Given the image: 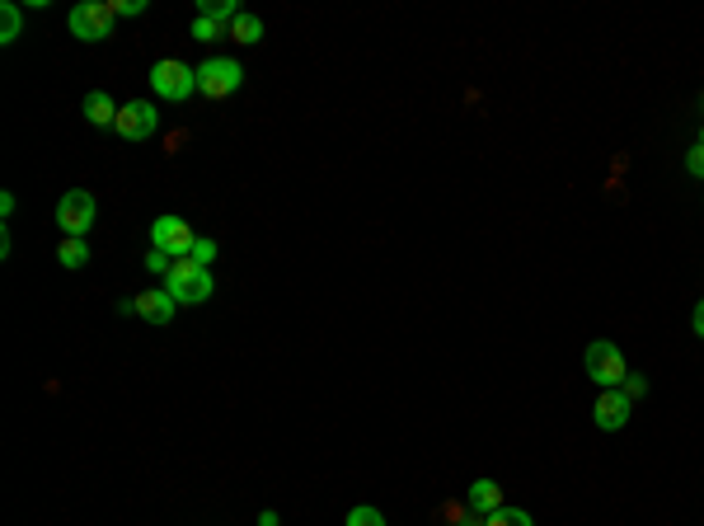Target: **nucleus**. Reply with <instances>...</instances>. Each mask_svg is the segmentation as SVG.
Listing matches in <instances>:
<instances>
[{
	"label": "nucleus",
	"instance_id": "1",
	"mask_svg": "<svg viewBox=\"0 0 704 526\" xmlns=\"http://www.w3.org/2000/svg\"><path fill=\"white\" fill-rule=\"evenodd\" d=\"M165 287L179 306H202V301H212L216 278H212V268H202V263H193V259H179L169 268Z\"/></svg>",
	"mask_w": 704,
	"mask_h": 526
},
{
	"label": "nucleus",
	"instance_id": "2",
	"mask_svg": "<svg viewBox=\"0 0 704 526\" xmlns=\"http://www.w3.org/2000/svg\"><path fill=\"white\" fill-rule=\"evenodd\" d=\"M582 367H587V376H592L601 390H620V386H625V376H629L625 353H620L611 339H592V343H587Z\"/></svg>",
	"mask_w": 704,
	"mask_h": 526
},
{
	"label": "nucleus",
	"instance_id": "3",
	"mask_svg": "<svg viewBox=\"0 0 704 526\" xmlns=\"http://www.w3.org/2000/svg\"><path fill=\"white\" fill-rule=\"evenodd\" d=\"M151 90L160 94V99H169V104H179V99H188V94H198V66L179 62V57L155 62L151 66Z\"/></svg>",
	"mask_w": 704,
	"mask_h": 526
},
{
	"label": "nucleus",
	"instance_id": "4",
	"mask_svg": "<svg viewBox=\"0 0 704 526\" xmlns=\"http://www.w3.org/2000/svg\"><path fill=\"white\" fill-rule=\"evenodd\" d=\"M113 0H85V5H76L71 15H66V24H71V33H76L80 43H104V38H113Z\"/></svg>",
	"mask_w": 704,
	"mask_h": 526
},
{
	"label": "nucleus",
	"instance_id": "5",
	"mask_svg": "<svg viewBox=\"0 0 704 526\" xmlns=\"http://www.w3.org/2000/svg\"><path fill=\"white\" fill-rule=\"evenodd\" d=\"M240 85H245V66L235 57H212L198 66V94H207V99H230Z\"/></svg>",
	"mask_w": 704,
	"mask_h": 526
},
{
	"label": "nucleus",
	"instance_id": "6",
	"mask_svg": "<svg viewBox=\"0 0 704 526\" xmlns=\"http://www.w3.org/2000/svg\"><path fill=\"white\" fill-rule=\"evenodd\" d=\"M193 245H198V235H193V226H188L184 217H155L151 221V249L169 254L174 263L188 259V254H193Z\"/></svg>",
	"mask_w": 704,
	"mask_h": 526
},
{
	"label": "nucleus",
	"instance_id": "7",
	"mask_svg": "<svg viewBox=\"0 0 704 526\" xmlns=\"http://www.w3.org/2000/svg\"><path fill=\"white\" fill-rule=\"evenodd\" d=\"M94 212H99V202H94L90 188H71V193L57 202V226H62V235L85 240V231L94 226Z\"/></svg>",
	"mask_w": 704,
	"mask_h": 526
},
{
	"label": "nucleus",
	"instance_id": "8",
	"mask_svg": "<svg viewBox=\"0 0 704 526\" xmlns=\"http://www.w3.org/2000/svg\"><path fill=\"white\" fill-rule=\"evenodd\" d=\"M155 127H160V113H155V104H141V99H132V104H123V113H118V137L123 141H141V137H155Z\"/></svg>",
	"mask_w": 704,
	"mask_h": 526
},
{
	"label": "nucleus",
	"instance_id": "9",
	"mask_svg": "<svg viewBox=\"0 0 704 526\" xmlns=\"http://www.w3.org/2000/svg\"><path fill=\"white\" fill-rule=\"evenodd\" d=\"M629 409H634V400H629L625 390H601V400L592 404V423H597L601 433H620L629 423Z\"/></svg>",
	"mask_w": 704,
	"mask_h": 526
},
{
	"label": "nucleus",
	"instance_id": "10",
	"mask_svg": "<svg viewBox=\"0 0 704 526\" xmlns=\"http://www.w3.org/2000/svg\"><path fill=\"white\" fill-rule=\"evenodd\" d=\"M174 310H179V301L169 296V287H151V292L137 296V315L146 320V325H169Z\"/></svg>",
	"mask_w": 704,
	"mask_h": 526
},
{
	"label": "nucleus",
	"instance_id": "11",
	"mask_svg": "<svg viewBox=\"0 0 704 526\" xmlns=\"http://www.w3.org/2000/svg\"><path fill=\"white\" fill-rule=\"evenodd\" d=\"M80 113H85V123H94V127H118V104L108 99L104 90H90L85 94V104H80Z\"/></svg>",
	"mask_w": 704,
	"mask_h": 526
},
{
	"label": "nucleus",
	"instance_id": "12",
	"mask_svg": "<svg viewBox=\"0 0 704 526\" xmlns=\"http://www.w3.org/2000/svg\"><path fill=\"white\" fill-rule=\"evenodd\" d=\"M465 503H470L479 517H489V512L503 508V489H498V480H475L470 494H465Z\"/></svg>",
	"mask_w": 704,
	"mask_h": 526
},
{
	"label": "nucleus",
	"instance_id": "13",
	"mask_svg": "<svg viewBox=\"0 0 704 526\" xmlns=\"http://www.w3.org/2000/svg\"><path fill=\"white\" fill-rule=\"evenodd\" d=\"M437 526H484V517H479L470 503H442V512H437Z\"/></svg>",
	"mask_w": 704,
	"mask_h": 526
},
{
	"label": "nucleus",
	"instance_id": "14",
	"mask_svg": "<svg viewBox=\"0 0 704 526\" xmlns=\"http://www.w3.org/2000/svg\"><path fill=\"white\" fill-rule=\"evenodd\" d=\"M57 263H62V268H85V263H90V245L76 240V235H62V245H57Z\"/></svg>",
	"mask_w": 704,
	"mask_h": 526
},
{
	"label": "nucleus",
	"instance_id": "15",
	"mask_svg": "<svg viewBox=\"0 0 704 526\" xmlns=\"http://www.w3.org/2000/svg\"><path fill=\"white\" fill-rule=\"evenodd\" d=\"M226 38H235V43H245V47H254L263 38V19L259 15H240L235 24L226 29Z\"/></svg>",
	"mask_w": 704,
	"mask_h": 526
},
{
	"label": "nucleus",
	"instance_id": "16",
	"mask_svg": "<svg viewBox=\"0 0 704 526\" xmlns=\"http://www.w3.org/2000/svg\"><path fill=\"white\" fill-rule=\"evenodd\" d=\"M19 29H24V10H19L15 0H5V5H0V43L10 47L19 38Z\"/></svg>",
	"mask_w": 704,
	"mask_h": 526
},
{
	"label": "nucleus",
	"instance_id": "17",
	"mask_svg": "<svg viewBox=\"0 0 704 526\" xmlns=\"http://www.w3.org/2000/svg\"><path fill=\"white\" fill-rule=\"evenodd\" d=\"M484 526H536L531 522V512H521V508H498V512H489V517H484Z\"/></svg>",
	"mask_w": 704,
	"mask_h": 526
},
{
	"label": "nucleus",
	"instance_id": "18",
	"mask_svg": "<svg viewBox=\"0 0 704 526\" xmlns=\"http://www.w3.org/2000/svg\"><path fill=\"white\" fill-rule=\"evenodd\" d=\"M193 43H216V38H226V29H221V24H216V19H207V15H198L193 19Z\"/></svg>",
	"mask_w": 704,
	"mask_h": 526
},
{
	"label": "nucleus",
	"instance_id": "19",
	"mask_svg": "<svg viewBox=\"0 0 704 526\" xmlns=\"http://www.w3.org/2000/svg\"><path fill=\"white\" fill-rule=\"evenodd\" d=\"M343 526H385V517H381V508H367V503H362V508L348 512V522Z\"/></svg>",
	"mask_w": 704,
	"mask_h": 526
},
{
	"label": "nucleus",
	"instance_id": "20",
	"mask_svg": "<svg viewBox=\"0 0 704 526\" xmlns=\"http://www.w3.org/2000/svg\"><path fill=\"white\" fill-rule=\"evenodd\" d=\"M193 263H202V268H212L216 259V240H207V235H198V245H193V254H188Z\"/></svg>",
	"mask_w": 704,
	"mask_h": 526
},
{
	"label": "nucleus",
	"instance_id": "21",
	"mask_svg": "<svg viewBox=\"0 0 704 526\" xmlns=\"http://www.w3.org/2000/svg\"><path fill=\"white\" fill-rule=\"evenodd\" d=\"M146 268H151V273H165V278H169L174 259H169V254H160V249H151V254H146Z\"/></svg>",
	"mask_w": 704,
	"mask_h": 526
},
{
	"label": "nucleus",
	"instance_id": "22",
	"mask_svg": "<svg viewBox=\"0 0 704 526\" xmlns=\"http://www.w3.org/2000/svg\"><path fill=\"white\" fill-rule=\"evenodd\" d=\"M113 15H146V0H113Z\"/></svg>",
	"mask_w": 704,
	"mask_h": 526
},
{
	"label": "nucleus",
	"instance_id": "23",
	"mask_svg": "<svg viewBox=\"0 0 704 526\" xmlns=\"http://www.w3.org/2000/svg\"><path fill=\"white\" fill-rule=\"evenodd\" d=\"M620 390H625L629 400H639L643 390H648V381H643V376H634V372H629V376H625V386H620Z\"/></svg>",
	"mask_w": 704,
	"mask_h": 526
},
{
	"label": "nucleus",
	"instance_id": "24",
	"mask_svg": "<svg viewBox=\"0 0 704 526\" xmlns=\"http://www.w3.org/2000/svg\"><path fill=\"white\" fill-rule=\"evenodd\" d=\"M686 170L695 174V179H704V146H695V151L686 155Z\"/></svg>",
	"mask_w": 704,
	"mask_h": 526
},
{
	"label": "nucleus",
	"instance_id": "25",
	"mask_svg": "<svg viewBox=\"0 0 704 526\" xmlns=\"http://www.w3.org/2000/svg\"><path fill=\"white\" fill-rule=\"evenodd\" d=\"M0 217H15V193H0Z\"/></svg>",
	"mask_w": 704,
	"mask_h": 526
},
{
	"label": "nucleus",
	"instance_id": "26",
	"mask_svg": "<svg viewBox=\"0 0 704 526\" xmlns=\"http://www.w3.org/2000/svg\"><path fill=\"white\" fill-rule=\"evenodd\" d=\"M690 325H695V334H700V339H704V301H700V306H695V315H690Z\"/></svg>",
	"mask_w": 704,
	"mask_h": 526
},
{
	"label": "nucleus",
	"instance_id": "27",
	"mask_svg": "<svg viewBox=\"0 0 704 526\" xmlns=\"http://www.w3.org/2000/svg\"><path fill=\"white\" fill-rule=\"evenodd\" d=\"M259 526H277V512H259Z\"/></svg>",
	"mask_w": 704,
	"mask_h": 526
},
{
	"label": "nucleus",
	"instance_id": "28",
	"mask_svg": "<svg viewBox=\"0 0 704 526\" xmlns=\"http://www.w3.org/2000/svg\"><path fill=\"white\" fill-rule=\"evenodd\" d=\"M695 146H704V127H700V141H695Z\"/></svg>",
	"mask_w": 704,
	"mask_h": 526
},
{
	"label": "nucleus",
	"instance_id": "29",
	"mask_svg": "<svg viewBox=\"0 0 704 526\" xmlns=\"http://www.w3.org/2000/svg\"><path fill=\"white\" fill-rule=\"evenodd\" d=\"M700 104H704V99H700Z\"/></svg>",
	"mask_w": 704,
	"mask_h": 526
}]
</instances>
